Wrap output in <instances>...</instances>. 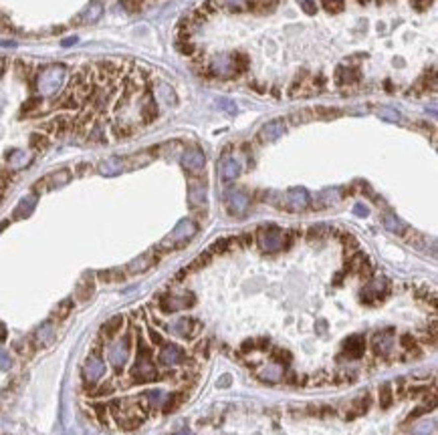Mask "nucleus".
Here are the masks:
<instances>
[{
	"label": "nucleus",
	"mask_w": 438,
	"mask_h": 435,
	"mask_svg": "<svg viewBox=\"0 0 438 435\" xmlns=\"http://www.w3.org/2000/svg\"><path fill=\"white\" fill-rule=\"evenodd\" d=\"M157 379H160V375H157V369L151 361V351L144 343V339L140 336L138 339V359H136V365L132 369V381L138 385H146V383L157 381Z\"/></svg>",
	"instance_id": "nucleus-1"
},
{
	"label": "nucleus",
	"mask_w": 438,
	"mask_h": 435,
	"mask_svg": "<svg viewBox=\"0 0 438 435\" xmlns=\"http://www.w3.org/2000/svg\"><path fill=\"white\" fill-rule=\"evenodd\" d=\"M63 79H65V67L63 65H49L41 71V75L36 79V87L41 93L53 95L63 85Z\"/></svg>",
	"instance_id": "nucleus-2"
},
{
	"label": "nucleus",
	"mask_w": 438,
	"mask_h": 435,
	"mask_svg": "<svg viewBox=\"0 0 438 435\" xmlns=\"http://www.w3.org/2000/svg\"><path fill=\"white\" fill-rule=\"evenodd\" d=\"M196 232H198V226H196L192 220H182V222L172 230V234L162 242V248H170V250L182 248L186 242H190V240L196 236Z\"/></svg>",
	"instance_id": "nucleus-3"
},
{
	"label": "nucleus",
	"mask_w": 438,
	"mask_h": 435,
	"mask_svg": "<svg viewBox=\"0 0 438 435\" xmlns=\"http://www.w3.org/2000/svg\"><path fill=\"white\" fill-rule=\"evenodd\" d=\"M257 240H259V246L263 252L267 254H275L283 248L285 244V234L277 228V226H263L257 234Z\"/></svg>",
	"instance_id": "nucleus-4"
},
{
	"label": "nucleus",
	"mask_w": 438,
	"mask_h": 435,
	"mask_svg": "<svg viewBox=\"0 0 438 435\" xmlns=\"http://www.w3.org/2000/svg\"><path fill=\"white\" fill-rule=\"evenodd\" d=\"M130 351H132V343L130 339H120L115 343L109 345L107 349V357H109V363L113 365L115 371H122L130 359Z\"/></svg>",
	"instance_id": "nucleus-5"
},
{
	"label": "nucleus",
	"mask_w": 438,
	"mask_h": 435,
	"mask_svg": "<svg viewBox=\"0 0 438 435\" xmlns=\"http://www.w3.org/2000/svg\"><path fill=\"white\" fill-rule=\"evenodd\" d=\"M194 294L186 292V294H164L160 298V308L164 312H176L182 308H190L194 304Z\"/></svg>",
	"instance_id": "nucleus-6"
},
{
	"label": "nucleus",
	"mask_w": 438,
	"mask_h": 435,
	"mask_svg": "<svg viewBox=\"0 0 438 435\" xmlns=\"http://www.w3.org/2000/svg\"><path fill=\"white\" fill-rule=\"evenodd\" d=\"M224 202L232 216H245V212L251 206V198L243 189H228L224 196Z\"/></svg>",
	"instance_id": "nucleus-7"
},
{
	"label": "nucleus",
	"mask_w": 438,
	"mask_h": 435,
	"mask_svg": "<svg viewBox=\"0 0 438 435\" xmlns=\"http://www.w3.org/2000/svg\"><path fill=\"white\" fill-rule=\"evenodd\" d=\"M69 179H71V171H69V169H59V171H55V173H51V175L38 179V181L32 185V191L38 194V191H47V189H57V187L65 185Z\"/></svg>",
	"instance_id": "nucleus-8"
},
{
	"label": "nucleus",
	"mask_w": 438,
	"mask_h": 435,
	"mask_svg": "<svg viewBox=\"0 0 438 435\" xmlns=\"http://www.w3.org/2000/svg\"><path fill=\"white\" fill-rule=\"evenodd\" d=\"M182 165H184L186 171H192V173L202 171L204 165H206V155H204V151L198 149V147L186 149V151L182 153Z\"/></svg>",
	"instance_id": "nucleus-9"
},
{
	"label": "nucleus",
	"mask_w": 438,
	"mask_h": 435,
	"mask_svg": "<svg viewBox=\"0 0 438 435\" xmlns=\"http://www.w3.org/2000/svg\"><path fill=\"white\" fill-rule=\"evenodd\" d=\"M186 361V353L182 347H178L176 343H164L162 349H160V363L162 365H168V367H174V365H180Z\"/></svg>",
	"instance_id": "nucleus-10"
},
{
	"label": "nucleus",
	"mask_w": 438,
	"mask_h": 435,
	"mask_svg": "<svg viewBox=\"0 0 438 435\" xmlns=\"http://www.w3.org/2000/svg\"><path fill=\"white\" fill-rule=\"evenodd\" d=\"M309 208V194L303 187H291L285 194V210L289 212H303Z\"/></svg>",
	"instance_id": "nucleus-11"
},
{
	"label": "nucleus",
	"mask_w": 438,
	"mask_h": 435,
	"mask_svg": "<svg viewBox=\"0 0 438 435\" xmlns=\"http://www.w3.org/2000/svg\"><path fill=\"white\" fill-rule=\"evenodd\" d=\"M386 290H388L386 278H376V280H372L366 288L362 290V300L366 304H376L378 300H382V296L386 294Z\"/></svg>",
	"instance_id": "nucleus-12"
},
{
	"label": "nucleus",
	"mask_w": 438,
	"mask_h": 435,
	"mask_svg": "<svg viewBox=\"0 0 438 435\" xmlns=\"http://www.w3.org/2000/svg\"><path fill=\"white\" fill-rule=\"evenodd\" d=\"M41 129L47 131V133H51V135H65L67 131H73V119L67 117V115H57L51 121L43 123Z\"/></svg>",
	"instance_id": "nucleus-13"
},
{
	"label": "nucleus",
	"mask_w": 438,
	"mask_h": 435,
	"mask_svg": "<svg viewBox=\"0 0 438 435\" xmlns=\"http://www.w3.org/2000/svg\"><path fill=\"white\" fill-rule=\"evenodd\" d=\"M210 71L216 77H230V75H234V71H236L234 57H230V55H218V57H214L212 63H210Z\"/></svg>",
	"instance_id": "nucleus-14"
},
{
	"label": "nucleus",
	"mask_w": 438,
	"mask_h": 435,
	"mask_svg": "<svg viewBox=\"0 0 438 435\" xmlns=\"http://www.w3.org/2000/svg\"><path fill=\"white\" fill-rule=\"evenodd\" d=\"M170 330H172L174 334L182 336V339H194V336L198 334V330H200V324H198V320H194V318H180L178 322H174V324L170 326Z\"/></svg>",
	"instance_id": "nucleus-15"
},
{
	"label": "nucleus",
	"mask_w": 438,
	"mask_h": 435,
	"mask_svg": "<svg viewBox=\"0 0 438 435\" xmlns=\"http://www.w3.org/2000/svg\"><path fill=\"white\" fill-rule=\"evenodd\" d=\"M343 353L347 359H360L366 353V339L364 334H351L343 341Z\"/></svg>",
	"instance_id": "nucleus-16"
},
{
	"label": "nucleus",
	"mask_w": 438,
	"mask_h": 435,
	"mask_svg": "<svg viewBox=\"0 0 438 435\" xmlns=\"http://www.w3.org/2000/svg\"><path fill=\"white\" fill-rule=\"evenodd\" d=\"M83 375H85V379H87L89 383H97V381L105 375V363H103V359H99V357H89V359L85 361Z\"/></svg>",
	"instance_id": "nucleus-17"
},
{
	"label": "nucleus",
	"mask_w": 438,
	"mask_h": 435,
	"mask_svg": "<svg viewBox=\"0 0 438 435\" xmlns=\"http://www.w3.org/2000/svg\"><path fill=\"white\" fill-rule=\"evenodd\" d=\"M285 133V121L283 119H273L269 123H265L259 131V139L261 141H275Z\"/></svg>",
	"instance_id": "nucleus-18"
},
{
	"label": "nucleus",
	"mask_w": 438,
	"mask_h": 435,
	"mask_svg": "<svg viewBox=\"0 0 438 435\" xmlns=\"http://www.w3.org/2000/svg\"><path fill=\"white\" fill-rule=\"evenodd\" d=\"M392 345H394V330H392V328H386V330L378 332V334L374 336V341H372L374 353L380 355V357L388 355L390 349H392Z\"/></svg>",
	"instance_id": "nucleus-19"
},
{
	"label": "nucleus",
	"mask_w": 438,
	"mask_h": 435,
	"mask_svg": "<svg viewBox=\"0 0 438 435\" xmlns=\"http://www.w3.org/2000/svg\"><path fill=\"white\" fill-rule=\"evenodd\" d=\"M241 175V163L236 157H222L220 161V177L224 181H232Z\"/></svg>",
	"instance_id": "nucleus-20"
},
{
	"label": "nucleus",
	"mask_w": 438,
	"mask_h": 435,
	"mask_svg": "<svg viewBox=\"0 0 438 435\" xmlns=\"http://www.w3.org/2000/svg\"><path fill=\"white\" fill-rule=\"evenodd\" d=\"M155 262H157V256L153 252H149V254H144V256L136 258L126 270H128V274H142V272H146L147 268H151Z\"/></svg>",
	"instance_id": "nucleus-21"
},
{
	"label": "nucleus",
	"mask_w": 438,
	"mask_h": 435,
	"mask_svg": "<svg viewBox=\"0 0 438 435\" xmlns=\"http://www.w3.org/2000/svg\"><path fill=\"white\" fill-rule=\"evenodd\" d=\"M188 200H190V206H194V208L204 206L206 204V185L202 181H190Z\"/></svg>",
	"instance_id": "nucleus-22"
},
{
	"label": "nucleus",
	"mask_w": 438,
	"mask_h": 435,
	"mask_svg": "<svg viewBox=\"0 0 438 435\" xmlns=\"http://www.w3.org/2000/svg\"><path fill=\"white\" fill-rule=\"evenodd\" d=\"M122 328H124V316H122V314L111 316V318L101 326V336H103L105 341H113Z\"/></svg>",
	"instance_id": "nucleus-23"
},
{
	"label": "nucleus",
	"mask_w": 438,
	"mask_h": 435,
	"mask_svg": "<svg viewBox=\"0 0 438 435\" xmlns=\"http://www.w3.org/2000/svg\"><path fill=\"white\" fill-rule=\"evenodd\" d=\"M103 12V6L99 2H93L89 4V8H85V12L81 16L75 18V24H89V22H95Z\"/></svg>",
	"instance_id": "nucleus-24"
},
{
	"label": "nucleus",
	"mask_w": 438,
	"mask_h": 435,
	"mask_svg": "<svg viewBox=\"0 0 438 435\" xmlns=\"http://www.w3.org/2000/svg\"><path fill=\"white\" fill-rule=\"evenodd\" d=\"M124 159H120V157H109V159H105V161H101L99 163V173H103V175H117V173H122L124 171Z\"/></svg>",
	"instance_id": "nucleus-25"
},
{
	"label": "nucleus",
	"mask_w": 438,
	"mask_h": 435,
	"mask_svg": "<svg viewBox=\"0 0 438 435\" xmlns=\"http://www.w3.org/2000/svg\"><path fill=\"white\" fill-rule=\"evenodd\" d=\"M34 204H36V196H26L18 202V206L14 208V218H26L30 216V212L34 210Z\"/></svg>",
	"instance_id": "nucleus-26"
},
{
	"label": "nucleus",
	"mask_w": 438,
	"mask_h": 435,
	"mask_svg": "<svg viewBox=\"0 0 438 435\" xmlns=\"http://www.w3.org/2000/svg\"><path fill=\"white\" fill-rule=\"evenodd\" d=\"M259 377H261L263 381H267V383H279V381L283 379V367H279V365H269V367L261 369Z\"/></svg>",
	"instance_id": "nucleus-27"
},
{
	"label": "nucleus",
	"mask_w": 438,
	"mask_h": 435,
	"mask_svg": "<svg viewBox=\"0 0 438 435\" xmlns=\"http://www.w3.org/2000/svg\"><path fill=\"white\" fill-rule=\"evenodd\" d=\"M140 113H142V121L144 123H151L157 117V107H155V103H153V99L149 95L142 101V111Z\"/></svg>",
	"instance_id": "nucleus-28"
},
{
	"label": "nucleus",
	"mask_w": 438,
	"mask_h": 435,
	"mask_svg": "<svg viewBox=\"0 0 438 435\" xmlns=\"http://www.w3.org/2000/svg\"><path fill=\"white\" fill-rule=\"evenodd\" d=\"M370 403H372V397H370V395H364V397L355 399V401H353V407H351V413H349L347 417L351 419V417L364 415V413H366V411L370 409Z\"/></svg>",
	"instance_id": "nucleus-29"
},
{
	"label": "nucleus",
	"mask_w": 438,
	"mask_h": 435,
	"mask_svg": "<svg viewBox=\"0 0 438 435\" xmlns=\"http://www.w3.org/2000/svg\"><path fill=\"white\" fill-rule=\"evenodd\" d=\"M376 113H378V117H380V119H384V121H390V123H398V121L402 119L400 111H398V109H392V107H378V109H376Z\"/></svg>",
	"instance_id": "nucleus-30"
},
{
	"label": "nucleus",
	"mask_w": 438,
	"mask_h": 435,
	"mask_svg": "<svg viewBox=\"0 0 438 435\" xmlns=\"http://www.w3.org/2000/svg\"><path fill=\"white\" fill-rule=\"evenodd\" d=\"M97 278H99L101 282H120V280L126 278V272L120 270V268H115V270H101V272L97 274Z\"/></svg>",
	"instance_id": "nucleus-31"
},
{
	"label": "nucleus",
	"mask_w": 438,
	"mask_h": 435,
	"mask_svg": "<svg viewBox=\"0 0 438 435\" xmlns=\"http://www.w3.org/2000/svg\"><path fill=\"white\" fill-rule=\"evenodd\" d=\"M384 226H386L392 234H404V224H402L396 216H392V214H386V216H384Z\"/></svg>",
	"instance_id": "nucleus-32"
},
{
	"label": "nucleus",
	"mask_w": 438,
	"mask_h": 435,
	"mask_svg": "<svg viewBox=\"0 0 438 435\" xmlns=\"http://www.w3.org/2000/svg\"><path fill=\"white\" fill-rule=\"evenodd\" d=\"M184 401V393H172L164 403V413H174Z\"/></svg>",
	"instance_id": "nucleus-33"
},
{
	"label": "nucleus",
	"mask_w": 438,
	"mask_h": 435,
	"mask_svg": "<svg viewBox=\"0 0 438 435\" xmlns=\"http://www.w3.org/2000/svg\"><path fill=\"white\" fill-rule=\"evenodd\" d=\"M208 260H210V252H204V254H200L188 268H184L182 272H180V276H184V274H188V272H194V270H200L202 266H206L208 264Z\"/></svg>",
	"instance_id": "nucleus-34"
},
{
	"label": "nucleus",
	"mask_w": 438,
	"mask_h": 435,
	"mask_svg": "<svg viewBox=\"0 0 438 435\" xmlns=\"http://www.w3.org/2000/svg\"><path fill=\"white\" fill-rule=\"evenodd\" d=\"M36 341L41 345H49L53 341V324L51 322H45L38 330H36Z\"/></svg>",
	"instance_id": "nucleus-35"
},
{
	"label": "nucleus",
	"mask_w": 438,
	"mask_h": 435,
	"mask_svg": "<svg viewBox=\"0 0 438 435\" xmlns=\"http://www.w3.org/2000/svg\"><path fill=\"white\" fill-rule=\"evenodd\" d=\"M73 310V300L71 298H67V300H63L57 308H55V312H53V316L57 318V320H63V318H67L69 316V312Z\"/></svg>",
	"instance_id": "nucleus-36"
},
{
	"label": "nucleus",
	"mask_w": 438,
	"mask_h": 435,
	"mask_svg": "<svg viewBox=\"0 0 438 435\" xmlns=\"http://www.w3.org/2000/svg\"><path fill=\"white\" fill-rule=\"evenodd\" d=\"M392 401H394V391H392V387H390V385H382V387H380V405H382L384 409H388V407L392 405Z\"/></svg>",
	"instance_id": "nucleus-37"
},
{
	"label": "nucleus",
	"mask_w": 438,
	"mask_h": 435,
	"mask_svg": "<svg viewBox=\"0 0 438 435\" xmlns=\"http://www.w3.org/2000/svg\"><path fill=\"white\" fill-rule=\"evenodd\" d=\"M49 137L47 135H43V133H32L30 135V147L34 149V151H45L47 147H49Z\"/></svg>",
	"instance_id": "nucleus-38"
},
{
	"label": "nucleus",
	"mask_w": 438,
	"mask_h": 435,
	"mask_svg": "<svg viewBox=\"0 0 438 435\" xmlns=\"http://www.w3.org/2000/svg\"><path fill=\"white\" fill-rule=\"evenodd\" d=\"M157 97H160V99H164V103H168V105H170V103H172V105L176 103L174 89H172V87H168V85H164V83H162V85H157Z\"/></svg>",
	"instance_id": "nucleus-39"
},
{
	"label": "nucleus",
	"mask_w": 438,
	"mask_h": 435,
	"mask_svg": "<svg viewBox=\"0 0 438 435\" xmlns=\"http://www.w3.org/2000/svg\"><path fill=\"white\" fill-rule=\"evenodd\" d=\"M8 161H10L14 167H22V165H26V163L30 161V157H28L24 151H10V153H8Z\"/></svg>",
	"instance_id": "nucleus-40"
},
{
	"label": "nucleus",
	"mask_w": 438,
	"mask_h": 435,
	"mask_svg": "<svg viewBox=\"0 0 438 435\" xmlns=\"http://www.w3.org/2000/svg\"><path fill=\"white\" fill-rule=\"evenodd\" d=\"M95 292V286H93V280L91 278H85L83 280V284L77 288V296H79V300H87V298H91V294Z\"/></svg>",
	"instance_id": "nucleus-41"
},
{
	"label": "nucleus",
	"mask_w": 438,
	"mask_h": 435,
	"mask_svg": "<svg viewBox=\"0 0 438 435\" xmlns=\"http://www.w3.org/2000/svg\"><path fill=\"white\" fill-rule=\"evenodd\" d=\"M136 129L130 125V123H115L113 125V135L117 137V139H124V137H130L132 133H134Z\"/></svg>",
	"instance_id": "nucleus-42"
},
{
	"label": "nucleus",
	"mask_w": 438,
	"mask_h": 435,
	"mask_svg": "<svg viewBox=\"0 0 438 435\" xmlns=\"http://www.w3.org/2000/svg\"><path fill=\"white\" fill-rule=\"evenodd\" d=\"M273 361H275V365H279V367H287V365L291 363V353L285 351V349H277V351L273 353Z\"/></svg>",
	"instance_id": "nucleus-43"
},
{
	"label": "nucleus",
	"mask_w": 438,
	"mask_h": 435,
	"mask_svg": "<svg viewBox=\"0 0 438 435\" xmlns=\"http://www.w3.org/2000/svg\"><path fill=\"white\" fill-rule=\"evenodd\" d=\"M28 345H30V341H18V343L14 345V351L20 353L22 357H28V355L32 353V347H28Z\"/></svg>",
	"instance_id": "nucleus-44"
},
{
	"label": "nucleus",
	"mask_w": 438,
	"mask_h": 435,
	"mask_svg": "<svg viewBox=\"0 0 438 435\" xmlns=\"http://www.w3.org/2000/svg\"><path fill=\"white\" fill-rule=\"evenodd\" d=\"M89 139L95 141V143H105V133H103V129H101L99 125H95L93 131L89 133Z\"/></svg>",
	"instance_id": "nucleus-45"
},
{
	"label": "nucleus",
	"mask_w": 438,
	"mask_h": 435,
	"mask_svg": "<svg viewBox=\"0 0 438 435\" xmlns=\"http://www.w3.org/2000/svg\"><path fill=\"white\" fill-rule=\"evenodd\" d=\"M222 4L230 10H245L247 8V0H222Z\"/></svg>",
	"instance_id": "nucleus-46"
},
{
	"label": "nucleus",
	"mask_w": 438,
	"mask_h": 435,
	"mask_svg": "<svg viewBox=\"0 0 438 435\" xmlns=\"http://www.w3.org/2000/svg\"><path fill=\"white\" fill-rule=\"evenodd\" d=\"M402 347L408 349V351H414V353L418 355V345H416V341H414L410 334H404V336H402Z\"/></svg>",
	"instance_id": "nucleus-47"
},
{
	"label": "nucleus",
	"mask_w": 438,
	"mask_h": 435,
	"mask_svg": "<svg viewBox=\"0 0 438 435\" xmlns=\"http://www.w3.org/2000/svg\"><path fill=\"white\" fill-rule=\"evenodd\" d=\"M353 214L360 216V218H366V216L370 214V210H368V206H364V204H355V206H353Z\"/></svg>",
	"instance_id": "nucleus-48"
},
{
	"label": "nucleus",
	"mask_w": 438,
	"mask_h": 435,
	"mask_svg": "<svg viewBox=\"0 0 438 435\" xmlns=\"http://www.w3.org/2000/svg\"><path fill=\"white\" fill-rule=\"evenodd\" d=\"M0 369H2V371H8V369H10V357H8L2 349H0Z\"/></svg>",
	"instance_id": "nucleus-49"
},
{
	"label": "nucleus",
	"mask_w": 438,
	"mask_h": 435,
	"mask_svg": "<svg viewBox=\"0 0 438 435\" xmlns=\"http://www.w3.org/2000/svg\"><path fill=\"white\" fill-rule=\"evenodd\" d=\"M301 6L305 8V12H309V14H313L315 10H317V6H315V2L313 0H301Z\"/></svg>",
	"instance_id": "nucleus-50"
},
{
	"label": "nucleus",
	"mask_w": 438,
	"mask_h": 435,
	"mask_svg": "<svg viewBox=\"0 0 438 435\" xmlns=\"http://www.w3.org/2000/svg\"><path fill=\"white\" fill-rule=\"evenodd\" d=\"M38 103H41V99H28V101L22 105V111H24V113H28V111H32V107H36Z\"/></svg>",
	"instance_id": "nucleus-51"
},
{
	"label": "nucleus",
	"mask_w": 438,
	"mask_h": 435,
	"mask_svg": "<svg viewBox=\"0 0 438 435\" xmlns=\"http://www.w3.org/2000/svg\"><path fill=\"white\" fill-rule=\"evenodd\" d=\"M218 105H220V107H226L228 111H236V105H234L232 101H226V99H220V101H218Z\"/></svg>",
	"instance_id": "nucleus-52"
},
{
	"label": "nucleus",
	"mask_w": 438,
	"mask_h": 435,
	"mask_svg": "<svg viewBox=\"0 0 438 435\" xmlns=\"http://www.w3.org/2000/svg\"><path fill=\"white\" fill-rule=\"evenodd\" d=\"M149 334H151V341H153L155 345H160V347L164 345V341H162V336H160V334H157L155 330H149Z\"/></svg>",
	"instance_id": "nucleus-53"
},
{
	"label": "nucleus",
	"mask_w": 438,
	"mask_h": 435,
	"mask_svg": "<svg viewBox=\"0 0 438 435\" xmlns=\"http://www.w3.org/2000/svg\"><path fill=\"white\" fill-rule=\"evenodd\" d=\"M8 67V59H0V73H4Z\"/></svg>",
	"instance_id": "nucleus-54"
},
{
	"label": "nucleus",
	"mask_w": 438,
	"mask_h": 435,
	"mask_svg": "<svg viewBox=\"0 0 438 435\" xmlns=\"http://www.w3.org/2000/svg\"><path fill=\"white\" fill-rule=\"evenodd\" d=\"M75 40H77V38L73 36V38H67V40H63V44H65V46H71V44H73Z\"/></svg>",
	"instance_id": "nucleus-55"
},
{
	"label": "nucleus",
	"mask_w": 438,
	"mask_h": 435,
	"mask_svg": "<svg viewBox=\"0 0 438 435\" xmlns=\"http://www.w3.org/2000/svg\"><path fill=\"white\" fill-rule=\"evenodd\" d=\"M4 336H6V328H4V326H2V322H0V341H2Z\"/></svg>",
	"instance_id": "nucleus-56"
},
{
	"label": "nucleus",
	"mask_w": 438,
	"mask_h": 435,
	"mask_svg": "<svg viewBox=\"0 0 438 435\" xmlns=\"http://www.w3.org/2000/svg\"><path fill=\"white\" fill-rule=\"evenodd\" d=\"M176 435H192L190 431H180V433H176Z\"/></svg>",
	"instance_id": "nucleus-57"
},
{
	"label": "nucleus",
	"mask_w": 438,
	"mask_h": 435,
	"mask_svg": "<svg viewBox=\"0 0 438 435\" xmlns=\"http://www.w3.org/2000/svg\"><path fill=\"white\" fill-rule=\"evenodd\" d=\"M2 194H4V189H0V200H2Z\"/></svg>",
	"instance_id": "nucleus-58"
}]
</instances>
